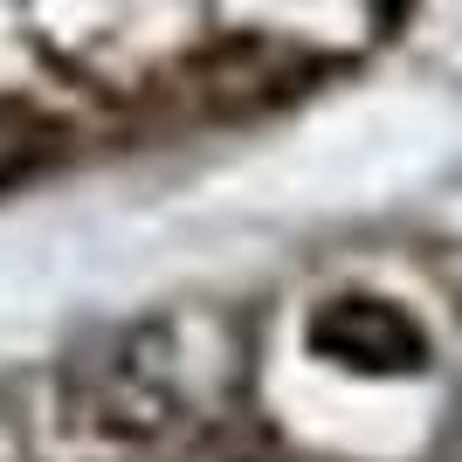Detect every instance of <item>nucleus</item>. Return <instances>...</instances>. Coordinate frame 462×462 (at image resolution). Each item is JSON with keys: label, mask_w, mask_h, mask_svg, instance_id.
I'll list each match as a JSON object with an SVG mask.
<instances>
[{"label": "nucleus", "mask_w": 462, "mask_h": 462, "mask_svg": "<svg viewBox=\"0 0 462 462\" xmlns=\"http://www.w3.org/2000/svg\"><path fill=\"white\" fill-rule=\"evenodd\" d=\"M56 145H62V132L49 111H35L28 97H0V187L35 180L56 159Z\"/></svg>", "instance_id": "obj_2"}, {"label": "nucleus", "mask_w": 462, "mask_h": 462, "mask_svg": "<svg viewBox=\"0 0 462 462\" xmlns=\"http://www.w3.org/2000/svg\"><path fill=\"white\" fill-rule=\"evenodd\" d=\"M318 346L346 352V359H366V366H401V359L421 352V338H414L407 318H393L380 304H338L318 318Z\"/></svg>", "instance_id": "obj_1"}]
</instances>
